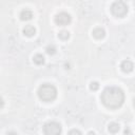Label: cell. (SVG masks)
Returning a JSON list of instances; mask_svg holds the SVG:
<instances>
[{"mask_svg": "<svg viewBox=\"0 0 135 135\" xmlns=\"http://www.w3.org/2000/svg\"><path fill=\"white\" fill-rule=\"evenodd\" d=\"M58 37H59L60 39H62V40H68V39L70 38V33H69L68 31H65V30L60 31V32L58 33Z\"/></svg>", "mask_w": 135, "mask_h": 135, "instance_id": "cell-12", "label": "cell"}, {"mask_svg": "<svg viewBox=\"0 0 135 135\" xmlns=\"http://www.w3.org/2000/svg\"><path fill=\"white\" fill-rule=\"evenodd\" d=\"M7 135H17V133H16V132L11 131V132H8V133H7Z\"/></svg>", "mask_w": 135, "mask_h": 135, "instance_id": "cell-17", "label": "cell"}, {"mask_svg": "<svg viewBox=\"0 0 135 135\" xmlns=\"http://www.w3.org/2000/svg\"><path fill=\"white\" fill-rule=\"evenodd\" d=\"M68 135H82V133L77 129H73L68 133Z\"/></svg>", "mask_w": 135, "mask_h": 135, "instance_id": "cell-15", "label": "cell"}, {"mask_svg": "<svg viewBox=\"0 0 135 135\" xmlns=\"http://www.w3.org/2000/svg\"><path fill=\"white\" fill-rule=\"evenodd\" d=\"M72 21V17L70 14L65 13V12H61L59 14L56 15L55 17V22L57 25H60V26H64V25H68L70 24Z\"/></svg>", "mask_w": 135, "mask_h": 135, "instance_id": "cell-5", "label": "cell"}, {"mask_svg": "<svg viewBox=\"0 0 135 135\" xmlns=\"http://www.w3.org/2000/svg\"><path fill=\"white\" fill-rule=\"evenodd\" d=\"M38 97L45 102H51L57 97V89L51 83H43L38 89Z\"/></svg>", "mask_w": 135, "mask_h": 135, "instance_id": "cell-2", "label": "cell"}, {"mask_svg": "<svg viewBox=\"0 0 135 135\" xmlns=\"http://www.w3.org/2000/svg\"><path fill=\"white\" fill-rule=\"evenodd\" d=\"M112 14L117 18H122L128 14V5L123 1H115L111 5Z\"/></svg>", "mask_w": 135, "mask_h": 135, "instance_id": "cell-3", "label": "cell"}, {"mask_svg": "<svg viewBox=\"0 0 135 135\" xmlns=\"http://www.w3.org/2000/svg\"><path fill=\"white\" fill-rule=\"evenodd\" d=\"M22 32H23V34H24L26 37H33V36L36 34V28H35V26H33L32 24H27V25H25V26L23 27Z\"/></svg>", "mask_w": 135, "mask_h": 135, "instance_id": "cell-7", "label": "cell"}, {"mask_svg": "<svg viewBox=\"0 0 135 135\" xmlns=\"http://www.w3.org/2000/svg\"><path fill=\"white\" fill-rule=\"evenodd\" d=\"M92 34H93V37H95L96 39H102L105 36V31L102 27H96L93 30Z\"/></svg>", "mask_w": 135, "mask_h": 135, "instance_id": "cell-9", "label": "cell"}, {"mask_svg": "<svg viewBox=\"0 0 135 135\" xmlns=\"http://www.w3.org/2000/svg\"><path fill=\"white\" fill-rule=\"evenodd\" d=\"M43 132L45 135H60L61 134V126L57 121H50L44 124Z\"/></svg>", "mask_w": 135, "mask_h": 135, "instance_id": "cell-4", "label": "cell"}, {"mask_svg": "<svg viewBox=\"0 0 135 135\" xmlns=\"http://www.w3.org/2000/svg\"><path fill=\"white\" fill-rule=\"evenodd\" d=\"M33 61H34L36 64L41 65V64H43V63H44L45 59H44V56H43L42 54H36V55L33 57Z\"/></svg>", "mask_w": 135, "mask_h": 135, "instance_id": "cell-10", "label": "cell"}, {"mask_svg": "<svg viewBox=\"0 0 135 135\" xmlns=\"http://www.w3.org/2000/svg\"><path fill=\"white\" fill-rule=\"evenodd\" d=\"M3 105H4V100H3L2 97H0V109L3 108Z\"/></svg>", "mask_w": 135, "mask_h": 135, "instance_id": "cell-16", "label": "cell"}, {"mask_svg": "<svg viewBox=\"0 0 135 135\" xmlns=\"http://www.w3.org/2000/svg\"><path fill=\"white\" fill-rule=\"evenodd\" d=\"M108 130H109L111 133L115 134V133H118V131L120 130V126H119V123H117V122H111V123L109 124V127H108Z\"/></svg>", "mask_w": 135, "mask_h": 135, "instance_id": "cell-11", "label": "cell"}, {"mask_svg": "<svg viewBox=\"0 0 135 135\" xmlns=\"http://www.w3.org/2000/svg\"><path fill=\"white\" fill-rule=\"evenodd\" d=\"M88 135H95V133H94L93 131H90V132L88 133Z\"/></svg>", "mask_w": 135, "mask_h": 135, "instance_id": "cell-18", "label": "cell"}, {"mask_svg": "<svg viewBox=\"0 0 135 135\" xmlns=\"http://www.w3.org/2000/svg\"><path fill=\"white\" fill-rule=\"evenodd\" d=\"M45 51H46V53L49 54V55H54L55 53H56V47H55V45H53V44H51V45H47L46 46V49H45Z\"/></svg>", "mask_w": 135, "mask_h": 135, "instance_id": "cell-13", "label": "cell"}, {"mask_svg": "<svg viewBox=\"0 0 135 135\" xmlns=\"http://www.w3.org/2000/svg\"><path fill=\"white\" fill-rule=\"evenodd\" d=\"M100 100L109 109H118L124 101V93L118 86H107L100 95Z\"/></svg>", "mask_w": 135, "mask_h": 135, "instance_id": "cell-1", "label": "cell"}, {"mask_svg": "<svg viewBox=\"0 0 135 135\" xmlns=\"http://www.w3.org/2000/svg\"><path fill=\"white\" fill-rule=\"evenodd\" d=\"M33 18V13L32 11L25 8V9H22L21 13H20V19L23 20V21H27V20H31Z\"/></svg>", "mask_w": 135, "mask_h": 135, "instance_id": "cell-8", "label": "cell"}, {"mask_svg": "<svg viewBox=\"0 0 135 135\" xmlns=\"http://www.w3.org/2000/svg\"><path fill=\"white\" fill-rule=\"evenodd\" d=\"M120 68H121V70H122L124 73H130V72L133 71L134 65H133V62H132L131 60L127 59V60H123V61L121 62Z\"/></svg>", "mask_w": 135, "mask_h": 135, "instance_id": "cell-6", "label": "cell"}, {"mask_svg": "<svg viewBox=\"0 0 135 135\" xmlns=\"http://www.w3.org/2000/svg\"><path fill=\"white\" fill-rule=\"evenodd\" d=\"M99 89V83L97 82V81H92L91 83H90V90H92V91H97Z\"/></svg>", "mask_w": 135, "mask_h": 135, "instance_id": "cell-14", "label": "cell"}]
</instances>
